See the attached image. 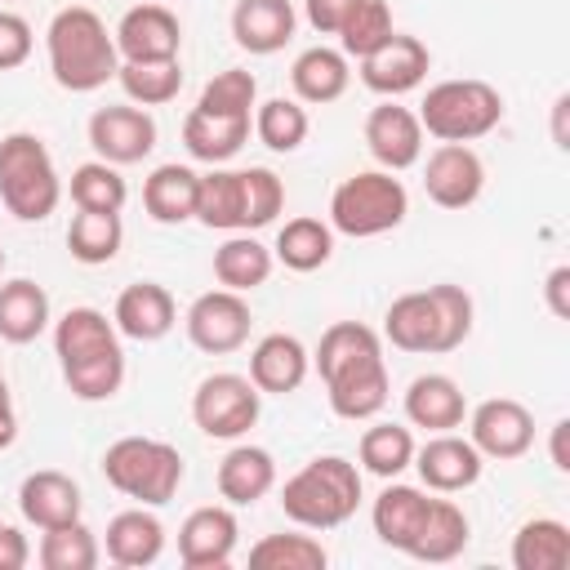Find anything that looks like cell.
I'll list each match as a JSON object with an SVG mask.
<instances>
[{
    "label": "cell",
    "instance_id": "6da1fadb",
    "mask_svg": "<svg viewBox=\"0 0 570 570\" xmlns=\"http://www.w3.org/2000/svg\"><path fill=\"white\" fill-rule=\"evenodd\" d=\"M312 361H316V374L325 379V396L338 419L361 423L387 405V365H383L379 334L370 325L334 321L321 334Z\"/></svg>",
    "mask_w": 570,
    "mask_h": 570
},
{
    "label": "cell",
    "instance_id": "7a4b0ae2",
    "mask_svg": "<svg viewBox=\"0 0 570 570\" xmlns=\"http://www.w3.org/2000/svg\"><path fill=\"white\" fill-rule=\"evenodd\" d=\"M53 356L71 396L80 401H111L125 383V347L120 330L98 307H71L53 325Z\"/></svg>",
    "mask_w": 570,
    "mask_h": 570
},
{
    "label": "cell",
    "instance_id": "3957f363",
    "mask_svg": "<svg viewBox=\"0 0 570 570\" xmlns=\"http://www.w3.org/2000/svg\"><path fill=\"white\" fill-rule=\"evenodd\" d=\"M45 49H49V71L67 94H94L107 80H116L120 71V53H116V36L107 31V22L89 9V4H67L49 18L45 31Z\"/></svg>",
    "mask_w": 570,
    "mask_h": 570
},
{
    "label": "cell",
    "instance_id": "277c9868",
    "mask_svg": "<svg viewBox=\"0 0 570 570\" xmlns=\"http://www.w3.org/2000/svg\"><path fill=\"white\" fill-rule=\"evenodd\" d=\"M281 508L303 530H334L361 508V468L343 454H316L281 485Z\"/></svg>",
    "mask_w": 570,
    "mask_h": 570
},
{
    "label": "cell",
    "instance_id": "5b68a950",
    "mask_svg": "<svg viewBox=\"0 0 570 570\" xmlns=\"http://www.w3.org/2000/svg\"><path fill=\"white\" fill-rule=\"evenodd\" d=\"M0 200L22 223H45L62 200V178L53 169L49 147L36 134L0 138Z\"/></svg>",
    "mask_w": 570,
    "mask_h": 570
},
{
    "label": "cell",
    "instance_id": "8992f818",
    "mask_svg": "<svg viewBox=\"0 0 570 570\" xmlns=\"http://www.w3.org/2000/svg\"><path fill=\"white\" fill-rule=\"evenodd\" d=\"M102 476L125 499L160 508L183 485V454L169 441H156V436H120L102 454Z\"/></svg>",
    "mask_w": 570,
    "mask_h": 570
},
{
    "label": "cell",
    "instance_id": "52a82bcc",
    "mask_svg": "<svg viewBox=\"0 0 570 570\" xmlns=\"http://www.w3.org/2000/svg\"><path fill=\"white\" fill-rule=\"evenodd\" d=\"M419 125L423 134L441 142H476L503 120V94L485 80H441L423 94L419 102Z\"/></svg>",
    "mask_w": 570,
    "mask_h": 570
},
{
    "label": "cell",
    "instance_id": "ba28073f",
    "mask_svg": "<svg viewBox=\"0 0 570 570\" xmlns=\"http://www.w3.org/2000/svg\"><path fill=\"white\" fill-rule=\"evenodd\" d=\"M405 214H410L405 183L392 178L387 169H361V174L343 178L330 196V227L352 240L383 236V232L401 227Z\"/></svg>",
    "mask_w": 570,
    "mask_h": 570
},
{
    "label": "cell",
    "instance_id": "9c48e42d",
    "mask_svg": "<svg viewBox=\"0 0 570 570\" xmlns=\"http://www.w3.org/2000/svg\"><path fill=\"white\" fill-rule=\"evenodd\" d=\"M263 392L245 374H205L191 392V423L214 441H236L258 423Z\"/></svg>",
    "mask_w": 570,
    "mask_h": 570
},
{
    "label": "cell",
    "instance_id": "30bf717a",
    "mask_svg": "<svg viewBox=\"0 0 570 570\" xmlns=\"http://www.w3.org/2000/svg\"><path fill=\"white\" fill-rule=\"evenodd\" d=\"M183 325H187L191 347H200L209 356H227V352H240L249 343L254 316H249L245 294H236V289H205L200 298H191Z\"/></svg>",
    "mask_w": 570,
    "mask_h": 570
},
{
    "label": "cell",
    "instance_id": "8fae6325",
    "mask_svg": "<svg viewBox=\"0 0 570 570\" xmlns=\"http://www.w3.org/2000/svg\"><path fill=\"white\" fill-rule=\"evenodd\" d=\"M89 147L98 151V160L107 165H138L151 156L156 147V120L147 116V107L138 102H116V107H98L89 116Z\"/></svg>",
    "mask_w": 570,
    "mask_h": 570
},
{
    "label": "cell",
    "instance_id": "7c38bea8",
    "mask_svg": "<svg viewBox=\"0 0 570 570\" xmlns=\"http://www.w3.org/2000/svg\"><path fill=\"white\" fill-rule=\"evenodd\" d=\"M468 441L481 450V459H521L534 445V414L512 396H490L472 410Z\"/></svg>",
    "mask_w": 570,
    "mask_h": 570
},
{
    "label": "cell",
    "instance_id": "4fadbf2b",
    "mask_svg": "<svg viewBox=\"0 0 570 570\" xmlns=\"http://www.w3.org/2000/svg\"><path fill=\"white\" fill-rule=\"evenodd\" d=\"M240 525L232 503H205L196 512H187V521L178 525V561L187 570H223L236 552Z\"/></svg>",
    "mask_w": 570,
    "mask_h": 570
},
{
    "label": "cell",
    "instance_id": "5bb4252c",
    "mask_svg": "<svg viewBox=\"0 0 570 570\" xmlns=\"http://www.w3.org/2000/svg\"><path fill=\"white\" fill-rule=\"evenodd\" d=\"M111 36L120 62H174L183 49V27L165 4H134Z\"/></svg>",
    "mask_w": 570,
    "mask_h": 570
},
{
    "label": "cell",
    "instance_id": "9a60e30c",
    "mask_svg": "<svg viewBox=\"0 0 570 570\" xmlns=\"http://www.w3.org/2000/svg\"><path fill=\"white\" fill-rule=\"evenodd\" d=\"M485 187V165L468 142H441L423 165V191L441 209H468Z\"/></svg>",
    "mask_w": 570,
    "mask_h": 570
},
{
    "label": "cell",
    "instance_id": "2e32d148",
    "mask_svg": "<svg viewBox=\"0 0 570 570\" xmlns=\"http://www.w3.org/2000/svg\"><path fill=\"white\" fill-rule=\"evenodd\" d=\"M414 468H419V481L436 494H459L468 485L481 481V450L468 441V436H454V432H432V441L414 445Z\"/></svg>",
    "mask_w": 570,
    "mask_h": 570
},
{
    "label": "cell",
    "instance_id": "e0dca14e",
    "mask_svg": "<svg viewBox=\"0 0 570 570\" xmlns=\"http://www.w3.org/2000/svg\"><path fill=\"white\" fill-rule=\"evenodd\" d=\"M428 67H432L428 45H423L419 36L392 31L387 45H379L374 53L361 58V80H365V89H374V94H383V98H401V94H410V89L423 85Z\"/></svg>",
    "mask_w": 570,
    "mask_h": 570
},
{
    "label": "cell",
    "instance_id": "ac0fdd59",
    "mask_svg": "<svg viewBox=\"0 0 570 570\" xmlns=\"http://www.w3.org/2000/svg\"><path fill=\"white\" fill-rule=\"evenodd\" d=\"M365 147L387 174H401V169L419 165V156H423V125L410 107L387 98L365 116Z\"/></svg>",
    "mask_w": 570,
    "mask_h": 570
},
{
    "label": "cell",
    "instance_id": "d6986e66",
    "mask_svg": "<svg viewBox=\"0 0 570 570\" xmlns=\"http://www.w3.org/2000/svg\"><path fill=\"white\" fill-rule=\"evenodd\" d=\"M383 334L401 352H454L450 338H445V321H441L432 285L392 298V307L383 312Z\"/></svg>",
    "mask_w": 570,
    "mask_h": 570
},
{
    "label": "cell",
    "instance_id": "ffe728a7",
    "mask_svg": "<svg viewBox=\"0 0 570 570\" xmlns=\"http://www.w3.org/2000/svg\"><path fill=\"white\" fill-rule=\"evenodd\" d=\"M178 321V307H174V294L156 281H138V285H125L120 298H116V312H111V325L134 338V343H156L174 330Z\"/></svg>",
    "mask_w": 570,
    "mask_h": 570
},
{
    "label": "cell",
    "instance_id": "44dd1931",
    "mask_svg": "<svg viewBox=\"0 0 570 570\" xmlns=\"http://www.w3.org/2000/svg\"><path fill=\"white\" fill-rule=\"evenodd\" d=\"M307 365H312V356L294 334H263L249 352V383L263 396H285V392L303 387Z\"/></svg>",
    "mask_w": 570,
    "mask_h": 570
},
{
    "label": "cell",
    "instance_id": "7402d4cb",
    "mask_svg": "<svg viewBox=\"0 0 570 570\" xmlns=\"http://www.w3.org/2000/svg\"><path fill=\"white\" fill-rule=\"evenodd\" d=\"M18 508L36 530L80 521V485L67 472H53V468L27 472L22 485H18Z\"/></svg>",
    "mask_w": 570,
    "mask_h": 570
},
{
    "label": "cell",
    "instance_id": "603a6c76",
    "mask_svg": "<svg viewBox=\"0 0 570 570\" xmlns=\"http://www.w3.org/2000/svg\"><path fill=\"white\" fill-rule=\"evenodd\" d=\"M294 4L289 0H236L232 9V36L249 53H276L294 40Z\"/></svg>",
    "mask_w": 570,
    "mask_h": 570
},
{
    "label": "cell",
    "instance_id": "cb8c5ba5",
    "mask_svg": "<svg viewBox=\"0 0 570 570\" xmlns=\"http://www.w3.org/2000/svg\"><path fill=\"white\" fill-rule=\"evenodd\" d=\"M160 552H165V525H160L156 512H147V503L142 508H125V512H116L107 521V557L116 566L142 570V566L160 561Z\"/></svg>",
    "mask_w": 570,
    "mask_h": 570
},
{
    "label": "cell",
    "instance_id": "d4e9b609",
    "mask_svg": "<svg viewBox=\"0 0 570 570\" xmlns=\"http://www.w3.org/2000/svg\"><path fill=\"white\" fill-rule=\"evenodd\" d=\"M463 414H468V401H463V387L450 374H419L405 387V419L414 428L454 432L463 423Z\"/></svg>",
    "mask_w": 570,
    "mask_h": 570
},
{
    "label": "cell",
    "instance_id": "484cf974",
    "mask_svg": "<svg viewBox=\"0 0 570 570\" xmlns=\"http://www.w3.org/2000/svg\"><path fill=\"white\" fill-rule=\"evenodd\" d=\"M276 485V459L263 445H232L218 463V494L232 508H249Z\"/></svg>",
    "mask_w": 570,
    "mask_h": 570
},
{
    "label": "cell",
    "instance_id": "4316f807",
    "mask_svg": "<svg viewBox=\"0 0 570 570\" xmlns=\"http://www.w3.org/2000/svg\"><path fill=\"white\" fill-rule=\"evenodd\" d=\"M347 80H352L347 53H343V49H330V45L303 49V53L294 58V67H289V85H294L298 102H316V107L343 98V94H347Z\"/></svg>",
    "mask_w": 570,
    "mask_h": 570
},
{
    "label": "cell",
    "instance_id": "83f0119b",
    "mask_svg": "<svg viewBox=\"0 0 570 570\" xmlns=\"http://www.w3.org/2000/svg\"><path fill=\"white\" fill-rule=\"evenodd\" d=\"M428 490H419V485H383V494L374 499V508H370V521H374V534L387 543V548H396V552H410V543H414V534H419V525H423V517H428Z\"/></svg>",
    "mask_w": 570,
    "mask_h": 570
},
{
    "label": "cell",
    "instance_id": "f1b7e54d",
    "mask_svg": "<svg viewBox=\"0 0 570 570\" xmlns=\"http://www.w3.org/2000/svg\"><path fill=\"white\" fill-rule=\"evenodd\" d=\"M49 330V294L45 285L13 276L0 281V338L4 343H36Z\"/></svg>",
    "mask_w": 570,
    "mask_h": 570
},
{
    "label": "cell",
    "instance_id": "f546056e",
    "mask_svg": "<svg viewBox=\"0 0 570 570\" xmlns=\"http://www.w3.org/2000/svg\"><path fill=\"white\" fill-rule=\"evenodd\" d=\"M245 138H249V116H214V111L191 107L183 120V147L205 165L232 160L245 147Z\"/></svg>",
    "mask_w": 570,
    "mask_h": 570
},
{
    "label": "cell",
    "instance_id": "4dcf8cb0",
    "mask_svg": "<svg viewBox=\"0 0 570 570\" xmlns=\"http://www.w3.org/2000/svg\"><path fill=\"white\" fill-rule=\"evenodd\" d=\"M196 187H200V174L187 169V165H156L151 178L142 183V209L174 227V223H187L196 218Z\"/></svg>",
    "mask_w": 570,
    "mask_h": 570
},
{
    "label": "cell",
    "instance_id": "1f68e13d",
    "mask_svg": "<svg viewBox=\"0 0 570 570\" xmlns=\"http://www.w3.org/2000/svg\"><path fill=\"white\" fill-rule=\"evenodd\" d=\"M468 539H472V525H468L463 508L450 503V499H432L428 517H423V525H419V534L410 543V557L441 566V561H454L468 548Z\"/></svg>",
    "mask_w": 570,
    "mask_h": 570
},
{
    "label": "cell",
    "instance_id": "d6a6232c",
    "mask_svg": "<svg viewBox=\"0 0 570 570\" xmlns=\"http://www.w3.org/2000/svg\"><path fill=\"white\" fill-rule=\"evenodd\" d=\"M272 263H276L272 249L263 240H254L249 232H236L214 249V276L223 289H236V294L258 289L272 276Z\"/></svg>",
    "mask_w": 570,
    "mask_h": 570
},
{
    "label": "cell",
    "instance_id": "836d02e7",
    "mask_svg": "<svg viewBox=\"0 0 570 570\" xmlns=\"http://www.w3.org/2000/svg\"><path fill=\"white\" fill-rule=\"evenodd\" d=\"M512 566L517 570H566L570 566V530L557 517H530L512 534Z\"/></svg>",
    "mask_w": 570,
    "mask_h": 570
},
{
    "label": "cell",
    "instance_id": "e575fe53",
    "mask_svg": "<svg viewBox=\"0 0 570 570\" xmlns=\"http://www.w3.org/2000/svg\"><path fill=\"white\" fill-rule=\"evenodd\" d=\"M120 240H125L120 214H111V209H76V214H71L67 249H71L76 263H85V267L111 263V258L120 254Z\"/></svg>",
    "mask_w": 570,
    "mask_h": 570
},
{
    "label": "cell",
    "instance_id": "d590c367",
    "mask_svg": "<svg viewBox=\"0 0 570 570\" xmlns=\"http://www.w3.org/2000/svg\"><path fill=\"white\" fill-rule=\"evenodd\" d=\"M330 254H334V227L312 214L289 218L276 232V249H272V258H281L289 272H316L330 263Z\"/></svg>",
    "mask_w": 570,
    "mask_h": 570
},
{
    "label": "cell",
    "instance_id": "8d00e7d4",
    "mask_svg": "<svg viewBox=\"0 0 570 570\" xmlns=\"http://www.w3.org/2000/svg\"><path fill=\"white\" fill-rule=\"evenodd\" d=\"M330 566V552L321 539L312 534H263L254 548H249V570H325Z\"/></svg>",
    "mask_w": 570,
    "mask_h": 570
},
{
    "label": "cell",
    "instance_id": "74e56055",
    "mask_svg": "<svg viewBox=\"0 0 570 570\" xmlns=\"http://www.w3.org/2000/svg\"><path fill=\"white\" fill-rule=\"evenodd\" d=\"M356 454H361V468H365V472L392 481V476H401V472L414 463V436H410V428H401V423H374V428L361 432Z\"/></svg>",
    "mask_w": 570,
    "mask_h": 570
},
{
    "label": "cell",
    "instance_id": "f35d334b",
    "mask_svg": "<svg viewBox=\"0 0 570 570\" xmlns=\"http://www.w3.org/2000/svg\"><path fill=\"white\" fill-rule=\"evenodd\" d=\"M307 129H312V120L298 98H267L254 111V134L267 151H298L307 142Z\"/></svg>",
    "mask_w": 570,
    "mask_h": 570
},
{
    "label": "cell",
    "instance_id": "ab89813d",
    "mask_svg": "<svg viewBox=\"0 0 570 570\" xmlns=\"http://www.w3.org/2000/svg\"><path fill=\"white\" fill-rule=\"evenodd\" d=\"M196 218L218 232H240V169L214 165L196 187Z\"/></svg>",
    "mask_w": 570,
    "mask_h": 570
},
{
    "label": "cell",
    "instance_id": "60d3db41",
    "mask_svg": "<svg viewBox=\"0 0 570 570\" xmlns=\"http://www.w3.org/2000/svg\"><path fill=\"white\" fill-rule=\"evenodd\" d=\"M40 566L45 570H94L98 566V539L85 521H67L53 530H40Z\"/></svg>",
    "mask_w": 570,
    "mask_h": 570
},
{
    "label": "cell",
    "instance_id": "b9f144b4",
    "mask_svg": "<svg viewBox=\"0 0 570 570\" xmlns=\"http://www.w3.org/2000/svg\"><path fill=\"white\" fill-rule=\"evenodd\" d=\"M116 80H120V89H125L129 102H138V107H165L183 89V67H178V58L174 62H120Z\"/></svg>",
    "mask_w": 570,
    "mask_h": 570
},
{
    "label": "cell",
    "instance_id": "7bdbcfd3",
    "mask_svg": "<svg viewBox=\"0 0 570 570\" xmlns=\"http://www.w3.org/2000/svg\"><path fill=\"white\" fill-rule=\"evenodd\" d=\"M71 200H76V209H111V214H120L125 200H129V187H125L116 165L85 160V165L71 169Z\"/></svg>",
    "mask_w": 570,
    "mask_h": 570
},
{
    "label": "cell",
    "instance_id": "ee69618b",
    "mask_svg": "<svg viewBox=\"0 0 570 570\" xmlns=\"http://www.w3.org/2000/svg\"><path fill=\"white\" fill-rule=\"evenodd\" d=\"M392 31H396V27H392L387 0H356V9L347 13V22L338 27V45H343L347 58H365V53H374L379 45H387Z\"/></svg>",
    "mask_w": 570,
    "mask_h": 570
},
{
    "label": "cell",
    "instance_id": "f6af8a7d",
    "mask_svg": "<svg viewBox=\"0 0 570 570\" xmlns=\"http://www.w3.org/2000/svg\"><path fill=\"white\" fill-rule=\"evenodd\" d=\"M281 209H285V183L263 165L240 169V232L267 227Z\"/></svg>",
    "mask_w": 570,
    "mask_h": 570
},
{
    "label": "cell",
    "instance_id": "bcb514c9",
    "mask_svg": "<svg viewBox=\"0 0 570 570\" xmlns=\"http://www.w3.org/2000/svg\"><path fill=\"white\" fill-rule=\"evenodd\" d=\"M254 98H258V80L249 71H240V67H227L200 89L196 107L214 111V116H254V107H258Z\"/></svg>",
    "mask_w": 570,
    "mask_h": 570
},
{
    "label": "cell",
    "instance_id": "7dc6e473",
    "mask_svg": "<svg viewBox=\"0 0 570 570\" xmlns=\"http://www.w3.org/2000/svg\"><path fill=\"white\" fill-rule=\"evenodd\" d=\"M31 22L22 13H9L0 9V71H13L31 58Z\"/></svg>",
    "mask_w": 570,
    "mask_h": 570
},
{
    "label": "cell",
    "instance_id": "c3c4849f",
    "mask_svg": "<svg viewBox=\"0 0 570 570\" xmlns=\"http://www.w3.org/2000/svg\"><path fill=\"white\" fill-rule=\"evenodd\" d=\"M352 9H356V0H303V13L321 36H338V27L347 22Z\"/></svg>",
    "mask_w": 570,
    "mask_h": 570
},
{
    "label": "cell",
    "instance_id": "681fc988",
    "mask_svg": "<svg viewBox=\"0 0 570 570\" xmlns=\"http://www.w3.org/2000/svg\"><path fill=\"white\" fill-rule=\"evenodd\" d=\"M543 298H548V312H552L557 321L570 316V267H566V263L548 272V281H543Z\"/></svg>",
    "mask_w": 570,
    "mask_h": 570
},
{
    "label": "cell",
    "instance_id": "f907efd6",
    "mask_svg": "<svg viewBox=\"0 0 570 570\" xmlns=\"http://www.w3.org/2000/svg\"><path fill=\"white\" fill-rule=\"evenodd\" d=\"M31 561V543L18 525H0V570H22Z\"/></svg>",
    "mask_w": 570,
    "mask_h": 570
},
{
    "label": "cell",
    "instance_id": "816d5d0a",
    "mask_svg": "<svg viewBox=\"0 0 570 570\" xmlns=\"http://www.w3.org/2000/svg\"><path fill=\"white\" fill-rule=\"evenodd\" d=\"M566 436H570V419H557V423H552V441H548V450H552V468H557V472H570Z\"/></svg>",
    "mask_w": 570,
    "mask_h": 570
},
{
    "label": "cell",
    "instance_id": "f5cc1de1",
    "mask_svg": "<svg viewBox=\"0 0 570 570\" xmlns=\"http://www.w3.org/2000/svg\"><path fill=\"white\" fill-rule=\"evenodd\" d=\"M13 441H18V414H13L9 392H0V450H9Z\"/></svg>",
    "mask_w": 570,
    "mask_h": 570
},
{
    "label": "cell",
    "instance_id": "db71d44e",
    "mask_svg": "<svg viewBox=\"0 0 570 570\" xmlns=\"http://www.w3.org/2000/svg\"><path fill=\"white\" fill-rule=\"evenodd\" d=\"M566 116H570V94H561L557 102H552V142L566 151L570 147V134H566Z\"/></svg>",
    "mask_w": 570,
    "mask_h": 570
},
{
    "label": "cell",
    "instance_id": "11a10c76",
    "mask_svg": "<svg viewBox=\"0 0 570 570\" xmlns=\"http://www.w3.org/2000/svg\"><path fill=\"white\" fill-rule=\"evenodd\" d=\"M0 272H4V249H0Z\"/></svg>",
    "mask_w": 570,
    "mask_h": 570
},
{
    "label": "cell",
    "instance_id": "9f6ffc18",
    "mask_svg": "<svg viewBox=\"0 0 570 570\" xmlns=\"http://www.w3.org/2000/svg\"><path fill=\"white\" fill-rule=\"evenodd\" d=\"M0 392H4V374H0Z\"/></svg>",
    "mask_w": 570,
    "mask_h": 570
}]
</instances>
